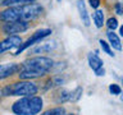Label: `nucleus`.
Segmentation results:
<instances>
[{
	"mask_svg": "<svg viewBox=\"0 0 123 115\" xmlns=\"http://www.w3.org/2000/svg\"><path fill=\"white\" fill-rule=\"evenodd\" d=\"M81 95H82V88H81V87H77L73 92H71V97H69V101H73V102L78 101L80 97H81Z\"/></svg>",
	"mask_w": 123,
	"mask_h": 115,
	"instance_id": "obj_17",
	"label": "nucleus"
},
{
	"mask_svg": "<svg viewBox=\"0 0 123 115\" xmlns=\"http://www.w3.org/2000/svg\"><path fill=\"white\" fill-rule=\"evenodd\" d=\"M50 33H51V29H49V28L40 29V31H37V32H35L26 42H23L21 47H19L17 51L14 52V55H19V54H21L22 51H25L26 49H28V47H31V46H33V45L38 44V42H41L45 37H48Z\"/></svg>",
	"mask_w": 123,
	"mask_h": 115,
	"instance_id": "obj_5",
	"label": "nucleus"
},
{
	"mask_svg": "<svg viewBox=\"0 0 123 115\" xmlns=\"http://www.w3.org/2000/svg\"><path fill=\"white\" fill-rule=\"evenodd\" d=\"M109 92H110L111 95L118 96V95L122 93V88H121V86H119V84L111 83V84H109Z\"/></svg>",
	"mask_w": 123,
	"mask_h": 115,
	"instance_id": "obj_19",
	"label": "nucleus"
},
{
	"mask_svg": "<svg viewBox=\"0 0 123 115\" xmlns=\"http://www.w3.org/2000/svg\"><path fill=\"white\" fill-rule=\"evenodd\" d=\"M92 19H94V23L98 28H101L103 24H104V12L101 9H98L95 10L94 15H92Z\"/></svg>",
	"mask_w": 123,
	"mask_h": 115,
	"instance_id": "obj_14",
	"label": "nucleus"
},
{
	"mask_svg": "<svg viewBox=\"0 0 123 115\" xmlns=\"http://www.w3.org/2000/svg\"><path fill=\"white\" fill-rule=\"evenodd\" d=\"M44 101L38 96H31V97H22L15 101L12 106V111L15 115H37L41 113Z\"/></svg>",
	"mask_w": 123,
	"mask_h": 115,
	"instance_id": "obj_3",
	"label": "nucleus"
},
{
	"mask_svg": "<svg viewBox=\"0 0 123 115\" xmlns=\"http://www.w3.org/2000/svg\"><path fill=\"white\" fill-rule=\"evenodd\" d=\"M122 84H123V78H122Z\"/></svg>",
	"mask_w": 123,
	"mask_h": 115,
	"instance_id": "obj_26",
	"label": "nucleus"
},
{
	"mask_svg": "<svg viewBox=\"0 0 123 115\" xmlns=\"http://www.w3.org/2000/svg\"><path fill=\"white\" fill-rule=\"evenodd\" d=\"M99 44H100V47H101V50H103V51L105 52V54H108L109 56H114L110 44H108V42L104 41V40H99Z\"/></svg>",
	"mask_w": 123,
	"mask_h": 115,
	"instance_id": "obj_15",
	"label": "nucleus"
},
{
	"mask_svg": "<svg viewBox=\"0 0 123 115\" xmlns=\"http://www.w3.org/2000/svg\"><path fill=\"white\" fill-rule=\"evenodd\" d=\"M54 60L45 56H36L26 60L21 65L19 70V78L22 80H28L33 78H40L53 69Z\"/></svg>",
	"mask_w": 123,
	"mask_h": 115,
	"instance_id": "obj_1",
	"label": "nucleus"
},
{
	"mask_svg": "<svg viewBox=\"0 0 123 115\" xmlns=\"http://www.w3.org/2000/svg\"><path fill=\"white\" fill-rule=\"evenodd\" d=\"M77 9H78V13H80V17H81L82 23L86 27H88L91 24L90 15H88V13H87V9H86V5H85L83 0H78V1H77Z\"/></svg>",
	"mask_w": 123,
	"mask_h": 115,
	"instance_id": "obj_11",
	"label": "nucleus"
},
{
	"mask_svg": "<svg viewBox=\"0 0 123 115\" xmlns=\"http://www.w3.org/2000/svg\"><path fill=\"white\" fill-rule=\"evenodd\" d=\"M36 0H1V5L5 8H12V6H22L27 4H32Z\"/></svg>",
	"mask_w": 123,
	"mask_h": 115,
	"instance_id": "obj_13",
	"label": "nucleus"
},
{
	"mask_svg": "<svg viewBox=\"0 0 123 115\" xmlns=\"http://www.w3.org/2000/svg\"><path fill=\"white\" fill-rule=\"evenodd\" d=\"M119 34H121V37H123V24L119 27Z\"/></svg>",
	"mask_w": 123,
	"mask_h": 115,
	"instance_id": "obj_24",
	"label": "nucleus"
},
{
	"mask_svg": "<svg viewBox=\"0 0 123 115\" xmlns=\"http://www.w3.org/2000/svg\"><path fill=\"white\" fill-rule=\"evenodd\" d=\"M87 60H88V65H90V68L94 72H98L99 69L103 68V64L104 63H103V60L98 56V54H96V52H92V51L88 52Z\"/></svg>",
	"mask_w": 123,
	"mask_h": 115,
	"instance_id": "obj_10",
	"label": "nucleus"
},
{
	"mask_svg": "<svg viewBox=\"0 0 123 115\" xmlns=\"http://www.w3.org/2000/svg\"><path fill=\"white\" fill-rule=\"evenodd\" d=\"M44 13V8L40 4L32 3V4H27V5L22 6H12L6 8L0 13V18H1L3 23L4 22H13V21H32L36 19L37 17Z\"/></svg>",
	"mask_w": 123,
	"mask_h": 115,
	"instance_id": "obj_2",
	"label": "nucleus"
},
{
	"mask_svg": "<svg viewBox=\"0 0 123 115\" xmlns=\"http://www.w3.org/2000/svg\"><path fill=\"white\" fill-rule=\"evenodd\" d=\"M23 41L22 38L17 36V34H14V36H8L5 40L1 41V44H0V52L4 54L5 51L8 50H13V49H19L22 46Z\"/></svg>",
	"mask_w": 123,
	"mask_h": 115,
	"instance_id": "obj_7",
	"label": "nucleus"
},
{
	"mask_svg": "<svg viewBox=\"0 0 123 115\" xmlns=\"http://www.w3.org/2000/svg\"><path fill=\"white\" fill-rule=\"evenodd\" d=\"M28 28V22L25 21H13V22H4L1 29L5 34L14 36L15 33H21Z\"/></svg>",
	"mask_w": 123,
	"mask_h": 115,
	"instance_id": "obj_6",
	"label": "nucleus"
},
{
	"mask_svg": "<svg viewBox=\"0 0 123 115\" xmlns=\"http://www.w3.org/2000/svg\"><path fill=\"white\" fill-rule=\"evenodd\" d=\"M13 96H19V97H31L37 93L38 88L33 82L31 80H21L12 86Z\"/></svg>",
	"mask_w": 123,
	"mask_h": 115,
	"instance_id": "obj_4",
	"label": "nucleus"
},
{
	"mask_svg": "<svg viewBox=\"0 0 123 115\" xmlns=\"http://www.w3.org/2000/svg\"><path fill=\"white\" fill-rule=\"evenodd\" d=\"M95 74L96 75H104V74H105V69H104V68H101V69H99V70L98 72H95Z\"/></svg>",
	"mask_w": 123,
	"mask_h": 115,
	"instance_id": "obj_23",
	"label": "nucleus"
},
{
	"mask_svg": "<svg viewBox=\"0 0 123 115\" xmlns=\"http://www.w3.org/2000/svg\"><path fill=\"white\" fill-rule=\"evenodd\" d=\"M69 97H71V92H68L67 90H62L60 93H59V97H58V101L64 102V101H67V100H69Z\"/></svg>",
	"mask_w": 123,
	"mask_h": 115,
	"instance_id": "obj_20",
	"label": "nucleus"
},
{
	"mask_svg": "<svg viewBox=\"0 0 123 115\" xmlns=\"http://www.w3.org/2000/svg\"><path fill=\"white\" fill-rule=\"evenodd\" d=\"M114 8H115V13L117 14H119V15L123 14V3H117Z\"/></svg>",
	"mask_w": 123,
	"mask_h": 115,
	"instance_id": "obj_22",
	"label": "nucleus"
},
{
	"mask_svg": "<svg viewBox=\"0 0 123 115\" xmlns=\"http://www.w3.org/2000/svg\"><path fill=\"white\" fill-rule=\"evenodd\" d=\"M100 3H101L100 0H88V4H90V6L92 8V9H96V10L99 9Z\"/></svg>",
	"mask_w": 123,
	"mask_h": 115,
	"instance_id": "obj_21",
	"label": "nucleus"
},
{
	"mask_svg": "<svg viewBox=\"0 0 123 115\" xmlns=\"http://www.w3.org/2000/svg\"><path fill=\"white\" fill-rule=\"evenodd\" d=\"M106 27H108V29H109V31L117 29V28H118V21H117V18L110 17V18L106 21Z\"/></svg>",
	"mask_w": 123,
	"mask_h": 115,
	"instance_id": "obj_18",
	"label": "nucleus"
},
{
	"mask_svg": "<svg viewBox=\"0 0 123 115\" xmlns=\"http://www.w3.org/2000/svg\"><path fill=\"white\" fill-rule=\"evenodd\" d=\"M18 70H21V67H19L18 64H14V63L3 64L1 67H0V78L5 79L6 77L13 75L14 73H17Z\"/></svg>",
	"mask_w": 123,
	"mask_h": 115,
	"instance_id": "obj_8",
	"label": "nucleus"
},
{
	"mask_svg": "<svg viewBox=\"0 0 123 115\" xmlns=\"http://www.w3.org/2000/svg\"><path fill=\"white\" fill-rule=\"evenodd\" d=\"M56 1H62V0H56Z\"/></svg>",
	"mask_w": 123,
	"mask_h": 115,
	"instance_id": "obj_27",
	"label": "nucleus"
},
{
	"mask_svg": "<svg viewBox=\"0 0 123 115\" xmlns=\"http://www.w3.org/2000/svg\"><path fill=\"white\" fill-rule=\"evenodd\" d=\"M106 37H108V41H109L110 46L115 50H122V42H121V38L117 33H114V31H109L106 33Z\"/></svg>",
	"mask_w": 123,
	"mask_h": 115,
	"instance_id": "obj_12",
	"label": "nucleus"
},
{
	"mask_svg": "<svg viewBox=\"0 0 123 115\" xmlns=\"http://www.w3.org/2000/svg\"><path fill=\"white\" fill-rule=\"evenodd\" d=\"M121 98H122V101H123V96H122V97H121Z\"/></svg>",
	"mask_w": 123,
	"mask_h": 115,
	"instance_id": "obj_25",
	"label": "nucleus"
},
{
	"mask_svg": "<svg viewBox=\"0 0 123 115\" xmlns=\"http://www.w3.org/2000/svg\"><path fill=\"white\" fill-rule=\"evenodd\" d=\"M41 115H67L65 114L64 107H54V109H50L48 111H45L44 114Z\"/></svg>",
	"mask_w": 123,
	"mask_h": 115,
	"instance_id": "obj_16",
	"label": "nucleus"
},
{
	"mask_svg": "<svg viewBox=\"0 0 123 115\" xmlns=\"http://www.w3.org/2000/svg\"><path fill=\"white\" fill-rule=\"evenodd\" d=\"M56 47V42L55 41H49V42H42V44L35 46L33 49H31L30 54H45L54 50Z\"/></svg>",
	"mask_w": 123,
	"mask_h": 115,
	"instance_id": "obj_9",
	"label": "nucleus"
}]
</instances>
